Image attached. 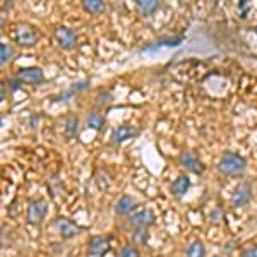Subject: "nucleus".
Returning <instances> with one entry per match:
<instances>
[{
    "label": "nucleus",
    "mask_w": 257,
    "mask_h": 257,
    "mask_svg": "<svg viewBox=\"0 0 257 257\" xmlns=\"http://www.w3.org/2000/svg\"><path fill=\"white\" fill-rule=\"evenodd\" d=\"M86 122H88V127L93 128V131H101L103 125H105V118H103V115L98 113V111H89Z\"/></svg>",
    "instance_id": "6ab92c4d"
},
{
    "label": "nucleus",
    "mask_w": 257,
    "mask_h": 257,
    "mask_svg": "<svg viewBox=\"0 0 257 257\" xmlns=\"http://www.w3.org/2000/svg\"><path fill=\"white\" fill-rule=\"evenodd\" d=\"M185 257H206V247L201 240H194L185 248Z\"/></svg>",
    "instance_id": "f3484780"
},
{
    "label": "nucleus",
    "mask_w": 257,
    "mask_h": 257,
    "mask_svg": "<svg viewBox=\"0 0 257 257\" xmlns=\"http://www.w3.org/2000/svg\"><path fill=\"white\" fill-rule=\"evenodd\" d=\"M16 40H18V43L24 48L35 47L40 40L38 30H36L35 26H31V24H26V23L19 24L18 33H16Z\"/></svg>",
    "instance_id": "f03ea898"
},
{
    "label": "nucleus",
    "mask_w": 257,
    "mask_h": 257,
    "mask_svg": "<svg viewBox=\"0 0 257 257\" xmlns=\"http://www.w3.org/2000/svg\"><path fill=\"white\" fill-rule=\"evenodd\" d=\"M12 55H14V52H12V47L7 43H0V64H6V62H9L12 59Z\"/></svg>",
    "instance_id": "412c9836"
},
{
    "label": "nucleus",
    "mask_w": 257,
    "mask_h": 257,
    "mask_svg": "<svg viewBox=\"0 0 257 257\" xmlns=\"http://www.w3.org/2000/svg\"><path fill=\"white\" fill-rule=\"evenodd\" d=\"M238 7H240V11H242V16H240V18L245 19L247 18V11H248V2H247V0H242V2L238 4Z\"/></svg>",
    "instance_id": "bb28decb"
},
{
    "label": "nucleus",
    "mask_w": 257,
    "mask_h": 257,
    "mask_svg": "<svg viewBox=\"0 0 257 257\" xmlns=\"http://www.w3.org/2000/svg\"><path fill=\"white\" fill-rule=\"evenodd\" d=\"M252 199V185L248 182H242L231 194V206L233 208H243Z\"/></svg>",
    "instance_id": "423d86ee"
},
{
    "label": "nucleus",
    "mask_w": 257,
    "mask_h": 257,
    "mask_svg": "<svg viewBox=\"0 0 257 257\" xmlns=\"http://www.w3.org/2000/svg\"><path fill=\"white\" fill-rule=\"evenodd\" d=\"M254 33H255V35H257V26L254 28Z\"/></svg>",
    "instance_id": "c85d7f7f"
},
{
    "label": "nucleus",
    "mask_w": 257,
    "mask_h": 257,
    "mask_svg": "<svg viewBox=\"0 0 257 257\" xmlns=\"http://www.w3.org/2000/svg\"><path fill=\"white\" fill-rule=\"evenodd\" d=\"M118 257H139V252H138V248L132 245H123L120 248Z\"/></svg>",
    "instance_id": "4be33fe9"
},
{
    "label": "nucleus",
    "mask_w": 257,
    "mask_h": 257,
    "mask_svg": "<svg viewBox=\"0 0 257 257\" xmlns=\"http://www.w3.org/2000/svg\"><path fill=\"white\" fill-rule=\"evenodd\" d=\"M247 170V161L237 153H225L218 161V172L225 177H238Z\"/></svg>",
    "instance_id": "f257e3e1"
},
{
    "label": "nucleus",
    "mask_w": 257,
    "mask_h": 257,
    "mask_svg": "<svg viewBox=\"0 0 257 257\" xmlns=\"http://www.w3.org/2000/svg\"><path fill=\"white\" fill-rule=\"evenodd\" d=\"M0 91H2V98H0V99L4 101V99H6V82H2V84H0Z\"/></svg>",
    "instance_id": "cd10ccee"
},
{
    "label": "nucleus",
    "mask_w": 257,
    "mask_h": 257,
    "mask_svg": "<svg viewBox=\"0 0 257 257\" xmlns=\"http://www.w3.org/2000/svg\"><path fill=\"white\" fill-rule=\"evenodd\" d=\"M190 189V178L187 175H180L177 177L175 180L170 185V190L175 197H184L187 194V190Z\"/></svg>",
    "instance_id": "ddd939ff"
},
{
    "label": "nucleus",
    "mask_w": 257,
    "mask_h": 257,
    "mask_svg": "<svg viewBox=\"0 0 257 257\" xmlns=\"http://www.w3.org/2000/svg\"><path fill=\"white\" fill-rule=\"evenodd\" d=\"M242 257H257V245H250L242 250Z\"/></svg>",
    "instance_id": "a878e982"
},
{
    "label": "nucleus",
    "mask_w": 257,
    "mask_h": 257,
    "mask_svg": "<svg viewBox=\"0 0 257 257\" xmlns=\"http://www.w3.org/2000/svg\"><path fill=\"white\" fill-rule=\"evenodd\" d=\"M110 250V240L106 237H99V235H94V237L89 238L88 242V252L94 257H103L106 252Z\"/></svg>",
    "instance_id": "9d476101"
},
{
    "label": "nucleus",
    "mask_w": 257,
    "mask_h": 257,
    "mask_svg": "<svg viewBox=\"0 0 257 257\" xmlns=\"http://www.w3.org/2000/svg\"><path fill=\"white\" fill-rule=\"evenodd\" d=\"M105 2L103 0H84L82 2V9L86 12H89V14H101L103 11H105Z\"/></svg>",
    "instance_id": "a211bd4d"
},
{
    "label": "nucleus",
    "mask_w": 257,
    "mask_h": 257,
    "mask_svg": "<svg viewBox=\"0 0 257 257\" xmlns=\"http://www.w3.org/2000/svg\"><path fill=\"white\" fill-rule=\"evenodd\" d=\"M136 9H138V12L143 18H148V16L155 14L160 9V2L158 0H138L136 2Z\"/></svg>",
    "instance_id": "4468645a"
},
{
    "label": "nucleus",
    "mask_w": 257,
    "mask_h": 257,
    "mask_svg": "<svg viewBox=\"0 0 257 257\" xmlns=\"http://www.w3.org/2000/svg\"><path fill=\"white\" fill-rule=\"evenodd\" d=\"M7 84H9V88H11L12 93H16V91L21 88V84H23V82H21L18 79V76H16V77H11V79H7Z\"/></svg>",
    "instance_id": "393cba45"
},
{
    "label": "nucleus",
    "mask_w": 257,
    "mask_h": 257,
    "mask_svg": "<svg viewBox=\"0 0 257 257\" xmlns=\"http://www.w3.org/2000/svg\"><path fill=\"white\" fill-rule=\"evenodd\" d=\"M89 86V81H82V82H76L74 86H70V89L67 91V93L64 94V96H70L72 93H77V91H82V89H86Z\"/></svg>",
    "instance_id": "b1692460"
},
{
    "label": "nucleus",
    "mask_w": 257,
    "mask_h": 257,
    "mask_svg": "<svg viewBox=\"0 0 257 257\" xmlns=\"http://www.w3.org/2000/svg\"><path fill=\"white\" fill-rule=\"evenodd\" d=\"M55 40L64 50H72L77 45V33L69 26H59L55 30Z\"/></svg>",
    "instance_id": "20e7f679"
},
{
    "label": "nucleus",
    "mask_w": 257,
    "mask_h": 257,
    "mask_svg": "<svg viewBox=\"0 0 257 257\" xmlns=\"http://www.w3.org/2000/svg\"><path fill=\"white\" fill-rule=\"evenodd\" d=\"M48 213V202L43 201V199H35L28 204V209H26V218H28V223L31 225H40L41 221L45 219Z\"/></svg>",
    "instance_id": "7ed1b4c3"
},
{
    "label": "nucleus",
    "mask_w": 257,
    "mask_h": 257,
    "mask_svg": "<svg viewBox=\"0 0 257 257\" xmlns=\"http://www.w3.org/2000/svg\"><path fill=\"white\" fill-rule=\"evenodd\" d=\"M127 223L134 228H149L151 225H155V214L146 208L134 211V213L128 216Z\"/></svg>",
    "instance_id": "6e6552de"
},
{
    "label": "nucleus",
    "mask_w": 257,
    "mask_h": 257,
    "mask_svg": "<svg viewBox=\"0 0 257 257\" xmlns=\"http://www.w3.org/2000/svg\"><path fill=\"white\" fill-rule=\"evenodd\" d=\"M185 41V36L178 35V36H173V38H161V40H156L153 45H149L144 50H156L160 47H178Z\"/></svg>",
    "instance_id": "2eb2a0df"
},
{
    "label": "nucleus",
    "mask_w": 257,
    "mask_h": 257,
    "mask_svg": "<svg viewBox=\"0 0 257 257\" xmlns=\"http://www.w3.org/2000/svg\"><path fill=\"white\" fill-rule=\"evenodd\" d=\"M18 79L24 84H41L45 81V74L40 67H23L18 70Z\"/></svg>",
    "instance_id": "1a4fd4ad"
},
{
    "label": "nucleus",
    "mask_w": 257,
    "mask_h": 257,
    "mask_svg": "<svg viewBox=\"0 0 257 257\" xmlns=\"http://www.w3.org/2000/svg\"><path fill=\"white\" fill-rule=\"evenodd\" d=\"M214 257H221V255H214Z\"/></svg>",
    "instance_id": "c756f323"
},
{
    "label": "nucleus",
    "mask_w": 257,
    "mask_h": 257,
    "mask_svg": "<svg viewBox=\"0 0 257 257\" xmlns=\"http://www.w3.org/2000/svg\"><path fill=\"white\" fill-rule=\"evenodd\" d=\"M65 136H67L69 139H74L77 136V132H79V117L77 115H69L67 120H65Z\"/></svg>",
    "instance_id": "dca6fc26"
},
{
    "label": "nucleus",
    "mask_w": 257,
    "mask_h": 257,
    "mask_svg": "<svg viewBox=\"0 0 257 257\" xmlns=\"http://www.w3.org/2000/svg\"><path fill=\"white\" fill-rule=\"evenodd\" d=\"M136 206H138V201L132 196L123 194V196L118 197L117 204H115V214H117V216H131V214L134 213Z\"/></svg>",
    "instance_id": "9b49d317"
},
{
    "label": "nucleus",
    "mask_w": 257,
    "mask_h": 257,
    "mask_svg": "<svg viewBox=\"0 0 257 257\" xmlns=\"http://www.w3.org/2000/svg\"><path fill=\"white\" fill-rule=\"evenodd\" d=\"M132 240H134L138 245H144V243H148V240H149L148 228H136L134 235H132Z\"/></svg>",
    "instance_id": "aec40b11"
},
{
    "label": "nucleus",
    "mask_w": 257,
    "mask_h": 257,
    "mask_svg": "<svg viewBox=\"0 0 257 257\" xmlns=\"http://www.w3.org/2000/svg\"><path fill=\"white\" fill-rule=\"evenodd\" d=\"M111 94L110 93H106V91H103V93H98L96 94V105L98 106H106V105H110L111 103Z\"/></svg>",
    "instance_id": "5701e85b"
},
{
    "label": "nucleus",
    "mask_w": 257,
    "mask_h": 257,
    "mask_svg": "<svg viewBox=\"0 0 257 257\" xmlns=\"http://www.w3.org/2000/svg\"><path fill=\"white\" fill-rule=\"evenodd\" d=\"M55 228L60 233V237L65 238V240L76 238L77 235L82 231V228L79 225H76L74 221H70L69 218H57L55 219Z\"/></svg>",
    "instance_id": "39448f33"
},
{
    "label": "nucleus",
    "mask_w": 257,
    "mask_h": 257,
    "mask_svg": "<svg viewBox=\"0 0 257 257\" xmlns=\"http://www.w3.org/2000/svg\"><path fill=\"white\" fill-rule=\"evenodd\" d=\"M178 161H180V165L185 170L196 173V175H202V173H204V170H206L204 163H202V161L199 160L197 156L194 155V153H190V151L180 153V156H178Z\"/></svg>",
    "instance_id": "0eeeda50"
},
{
    "label": "nucleus",
    "mask_w": 257,
    "mask_h": 257,
    "mask_svg": "<svg viewBox=\"0 0 257 257\" xmlns=\"http://www.w3.org/2000/svg\"><path fill=\"white\" fill-rule=\"evenodd\" d=\"M139 128L134 125H118L111 134V143L113 144H120V143H125L127 139H132L136 136H139Z\"/></svg>",
    "instance_id": "f8f14e48"
}]
</instances>
